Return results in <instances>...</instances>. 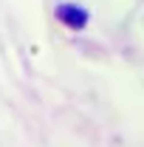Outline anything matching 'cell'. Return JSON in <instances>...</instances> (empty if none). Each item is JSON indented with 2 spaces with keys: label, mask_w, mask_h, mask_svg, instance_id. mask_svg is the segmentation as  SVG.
I'll list each match as a JSON object with an SVG mask.
<instances>
[{
  "label": "cell",
  "mask_w": 144,
  "mask_h": 147,
  "mask_svg": "<svg viewBox=\"0 0 144 147\" xmlns=\"http://www.w3.org/2000/svg\"><path fill=\"white\" fill-rule=\"evenodd\" d=\"M57 14L65 20L71 28H82L85 23H88V14L82 11V9H76V6H71V3H62L59 9H57Z\"/></svg>",
  "instance_id": "6da1fadb"
}]
</instances>
